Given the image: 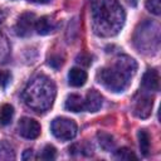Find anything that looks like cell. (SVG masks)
<instances>
[{
	"label": "cell",
	"mask_w": 161,
	"mask_h": 161,
	"mask_svg": "<svg viewBox=\"0 0 161 161\" xmlns=\"http://www.w3.org/2000/svg\"><path fill=\"white\" fill-rule=\"evenodd\" d=\"M25 104L35 112H45L49 109L55 99V86L47 75L34 77L23 92Z\"/></svg>",
	"instance_id": "3"
},
{
	"label": "cell",
	"mask_w": 161,
	"mask_h": 161,
	"mask_svg": "<svg viewBox=\"0 0 161 161\" xmlns=\"http://www.w3.org/2000/svg\"><path fill=\"white\" fill-rule=\"evenodd\" d=\"M36 18L33 13H24L19 16L15 24V33L19 36H28L31 34L33 29H35Z\"/></svg>",
	"instance_id": "6"
},
{
	"label": "cell",
	"mask_w": 161,
	"mask_h": 161,
	"mask_svg": "<svg viewBox=\"0 0 161 161\" xmlns=\"http://www.w3.org/2000/svg\"><path fill=\"white\" fill-rule=\"evenodd\" d=\"M30 3H36V4H49L52 0H28Z\"/></svg>",
	"instance_id": "24"
},
{
	"label": "cell",
	"mask_w": 161,
	"mask_h": 161,
	"mask_svg": "<svg viewBox=\"0 0 161 161\" xmlns=\"http://www.w3.org/2000/svg\"><path fill=\"white\" fill-rule=\"evenodd\" d=\"M142 87L147 91H158L160 88V75L156 69H147L142 77Z\"/></svg>",
	"instance_id": "9"
},
{
	"label": "cell",
	"mask_w": 161,
	"mask_h": 161,
	"mask_svg": "<svg viewBox=\"0 0 161 161\" xmlns=\"http://www.w3.org/2000/svg\"><path fill=\"white\" fill-rule=\"evenodd\" d=\"M103 103V97L101 96V93L96 89H91L87 93L86 101H84V111L88 112H97Z\"/></svg>",
	"instance_id": "8"
},
{
	"label": "cell",
	"mask_w": 161,
	"mask_h": 161,
	"mask_svg": "<svg viewBox=\"0 0 161 161\" xmlns=\"http://www.w3.org/2000/svg\"><path fill=\"white\" fill-rule=\"evenodd\" d=\"M152 106H153V98L151 96H146V94L141 96L136 101L133 113H135L136 117L145 119V118L150 117V114L152 112Z\"/></svg>",
	"instance_id": "7"
},
{
	"label": "cell",
	"mask_w": 161,
	"mask_h": 161,
	"mask_svg": "<svg viewBox=\"0 0 161 161\" xmlns=\"http://www.w3.org/2000/svg\"><path fill=\"white\" fill-rule=\"evenodd\" d=\"M55 28H57V24L50 16H42L35 21V30L40 35L50 34L52 31L55 30Z\"/></svg>",
	"instance_id": "10"
},
{
	"label": "cell",
	"mask_w": 161,
	"mask_h": 161,
	"mask_svg": "<svg viewBox=\"0 0 161 161\" xmlns=\"http://www.w3.org/2000/svg\"><path fill=\"white\" fill-rule=\"evenodd\" d=\"M114 156L117 158H121V160H126V161H130V160H137V156L127 147H122L119 150L116 151Z\"/></svg>",
	"instance_id": "17"
},
{
	"label": "cell",
	"mask_w": 161,
	"mask_h": 161,
	"mask_svg": "<svg viewBox=\"0 0 161 161\" xmlns=\"http://www.w3.org/2000/svg\"><path fill=\"white\" fill-rule=\"evenodd\" d=\"M126 14L118 0H94L92 3V20L96 34L113 36L125 24Z\"/></svg>",
	"instance_id": "1"
},
{
	"label": "cell",
	"mask_w": 161,
	"mask_h": 161,
	"mask_svg": "<svg viewBox=\"0 0 161 161\" xmlns=\"http://www.w3.org/2000/svg\"><path fill=\"white\" fill-rule=\"evenodd\" d=\"M138 137V146H140V151L143 156H147L150 153V147H151V138L150 135L146 130H140L137 133Z\"/></svg>",
	"instance_id": "13"
},
{
	"label": "cell",
	"mask_w": 161,
	"mask_h": 161,
	"mask_svg": "<svg viewBox=\"0 0 161 161\" xmlns=\"http://www.w3.org/2000/svg\"><path fill=\"white\" fill-rule=\"evenodd\" d=\"M13 116H14V108H13V106L9 104V103L3 104L1 108H0V125L8 126L11 122Z\"/></svg>",
	"instance_id": "14"
},
{
	"label": "cell",
	"mask_w": 161,
	"mask_h": 161,
	"mask_svg": "<svg viewBox=\"0 0 161 161\" xmlns=\"http://www.w3.org/2000/svg\"><path fill=\"white\" fill-rule=\"evenodd\" d=\"M48 64H49L50 67H53L54 69H58V68L62 67L63 59H62L59 55H52V57L49 58V60H48Z\"/></svg>",
	"instance_id": "20"
},
{
	"label": "cell",
	"mask_w": 161,
	"mask_h": 161,
	"mask_svg": "<svg viewBox=\"0 0 161 161\" xmlns=\"http://www.w3.org/2000/svg\"><path fill=\"white\" fill-rule=\"evenodd\" d=\"M146 9L153 15L161 14V0H146Z\"/></svg>",
	"instance_id": "19"
},
{
	"label": "cell",
	"mask_w": 161,
	"mask_h": 161,
	"mask_svg": "<svg viewBox=\"0 0 161 161\" xmlns=\"http://www.w3.org/2000/svg\"><path fill=\"white\" fill-rule=\"evenodd\" d=\"M86 80H87L86 70H83L80 68H77V67H74V68H72L69 70V73H68V82H69L70 86L80 87V86H83L86 83Z\"/></svg>",
	"instance_id": "11"
},
{
	"label": "cell",
	"mask_w": 161,
	"mask_h": 161,
	"mask_svg": "<svg viewBox=\"0 0 161 161\" xmlns=\"http://www.w3.org/2000/svg\"><path fill=\"white\" fill-rule=\"evenodd\" d=\"M14 158H15V153L13 151V147L6 142L0 143V160H14Z\"/></svg>",
	"instance_id": "16"
},
{
	"label": "cell",
	"mask_w": 161,
	"mask_h": 161,
	"mask_svg": "<svg viewBox=\"0 0 161 161\" xmlns=\"http://www.w3.org/2000/svg\"><path fill=\"white\" fill-rule=\"evenodd\" d=\"M77 62L80 64H84V65H89L92 60H91V57H88L87 54H80V55H78Z\"/></svg>",
	"instance_id": "22"
},
{
	"label": "cell",
	"mask_w": 161,
	"mask_h": 161,
	"mask_svg": "<svg viewBox=\"0 0 161 161\" xmlns=\"http://www.w3.org/2000/svg\"><path fill=\"white\" fill-rule=\"evenodd\" d=\"M11 79V74L8 70H0V86L6 87Z\"/></svg>",
	"instance_id": "21"
},
{
	"label": "cell",
	"mask_w": 161,
	"mask_h": 161,
	"mask_svg": "<svg viewBox=\"0 0 161 161\" xmlns=\"http://www.w3.org/2000/svg\"><path fill=\"white\" fill-rule=\"evenodd\" d=\"M55 156H57V150H55V147L52 146V145H47V146L43 148L42 155H40L39 157H40L42 160L50 161V160H54Z\"/></svg>",
	"instance_id": "18"
},
{
	"label": "cell",
	"mask_w": 161,
	"mask_h": 161,
	"mask_svg": "<svg viewBox=\"0 0 161 161\" xmlns=\"http://www.w3.org/2000/svg\"><path fill=\"white\" fill-rule=\"evenodd\" d=\"M137 70V63L130 55H119L109 67L102 68L97 73L98 82L108 91L123 92Z\"/></svg>",
	"instance_id": "2"
},
{
	"label": "cell",
	"mask_w": 161,
	"mask_h": 161,
	"mask_svg": "<svg viewBox=\"0 0 161 161\" xmlns=\"http://www.w3.org/2000/svg\"><path fill=\"white\" fill-rule=\"evenodd\" d=\"M64 107L67 111H70V112H80V111H84V101L78 94H69L65 99Z\"/></svg>",
	"instance_id": "12"
},
{
	"label": "cell",
	"mask_w": 161,
	"mask_h": 161,
	"mask_svg": "<svg viewBox=\"0 0 161 161\" xmlns=\"http://www.w3.org/2000/svg\"><path fill=\"white\" fill-rule=\"evenodd\" d=\"M98 137V142H99V146L104 150V151H111L113 150L114 147V141H113V137L108 133H104V132H99L97 135Z\"/></svg>",
	"instance_id": "15"
},
{
	"label": "cell",
	"mask_w": 161,
	"mask_h": 161,
	"mask_svg": "<svg viewBox=\"0 0 161 161\" xmlns=\"http://www.w3.org/2000/svg\"><path fill=\"white\" fill-rule=\"evenodd\" d=\"M33 157V151L31 150H25L24 155H23V158L24 160H28V158H31Z\"/></svg>",
	"instance_id": "23"
},
{
	"label": "cell",
	"mask_w": 161,
	"mask_h": 161,
	"mask_svg": "<svg viewBox=\"0 0 161 161\" xmlns=\"http://www.w3.org/2000/svg\"><path fill=\"white\" fill-rule=\"evenodd\" d=\"M125 1H126L128 5H131V6H136L138 0H125Z\"/></svg>",
	"instance_id": "25"
},
{
	"label": "cell",
	"mask_w": 161,
	"mask_h": 161,
	"mask_svg": "<svg viewBox=\"0 0 161 161\" xmlns=\"http://www.w3.org/2000/svg\"><path fill=\"white\" fill-rule=\"evenodd\" d=\"M50 130L55 138L60 141H69L77 136L78 127H77V123L70 118L57 117L53 119L50 125Z\"/></svg>",
	"instance_id": "4"
},
{
	"label": "cell",
	"mask_w": 161,
	"mask_h": 161,
	"mask_svg": "<svg viewBox=\"0 0 161 161\" xmlns=\"http://www.w3.org/2000/svg\"><path fill=\"white\" fill-rule=\"evenodd\" d=\"M18 132L21 137L34 140L40 135V125L30 117H23L18 123Z\"/></svg>",
	"instance_id": "5"
}]
</instances>
